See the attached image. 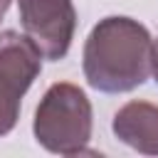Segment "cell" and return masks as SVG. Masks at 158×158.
<instances>
[{
	"instance_id": "obj_2",
	"label": "cell",
	"mask_w": 158,
	"mask_h": 158,
	"mask_svg": "<svg viewBox=\"0 0 158 158\" xmlns=\"http://www.w3.org/2000/svg\"><path fill=\"white\" fill-rule=\"evenodd\" d=\"M94 111L89 96L72 81L52 84L35 111L32 131L42 148L59 156H81L91 141Z\"/></svg>"
},
{
	"instance_id": "obj_7",
	"label": "cell",
	"mask_w": 158,
	"mask_h": 158,
	"mask_svg": "<svg viewBox=\"0 0 158 158\" xmlns=\"http://www.w3.org/2000/svg\"><path fill=\"white\" fill-rule=\"evenodd\" d=\"M7 7H10V0H0V20L5 17V12H7Z\"/></svg>"
},
{
	"instance_id": "obj_5",
	"label": "cell",
	"mask_w": 158,
	"mask_h": 158,
	"mask_svg": "<svg viewBox=\"0 0 158 158\" xmlns=\"http://www.w3.org/2000/svg\"><path fill=\"white\" fill-rule=\"evenodd\" d=\"M111 131L128 148L146 156H158V104L151 101L123 104L114 114Z\"/></svg>"
},
{
	"instance_id": "obj_3",
	"label": "cell",
	"mask_w": 158,
	"mask_h": 158,
	"mask_svg": "<svg viewBox=\"0 0 158 158\" xmlns=\"http://www.w3.org/2000/svg\"><path fill=\"white\" fill-rule=\"evenodd\" d=\"M42 72V52L15 30L0 32V136H7L20 118L25 91Z\"/></svg>"
},
{
	"instance_id": "obj_1",
	"label": "cell",
	"mask_w": 158,
	"mask_h": 158,
	"mask_svg": "<svg viewBox=\"0 0 158 158\" xmlns=\"http://www.w3.org/2000/svg\"><path fill=\"white\" fill-rule=\"evenodd\" d=\"M153 37L133 17L109 15L94 25L84 42L81 69L91 89L126 94L151 77Z\"/></svg>"
},
{
	"instance_id": "obj_6",
	"label": "cell",
	"mask_w": 158,
	"mask_h": 158,
	"mask_svg": "<svg viewBox=\"0 0 158 158\" xmlns=\"http://www.w3.org/2000/svg\"><path fill=\"white\" fill-rule=\"evenodd\" d=\"M151 74L156 77V81H158V40L153 42V59H151Z\"/></svg>"
},
{
	"instance_id": "obj_4",
	"label": "cell",
	"mask_w": 158,
	"mask_h": 158,
	"mask_svg": "<svg viewBox=\"0 0 158 158\" xmlns=\"http://www.w3.org/2000/svg\"><path fill=\"white\" fill-rule=\"evenodd\" d=\"M20 22L25 35L37 44L44 59L59 62L67 57L74 30L77 10L72 0H17Z\"/></svg>"
}]
</instances>
